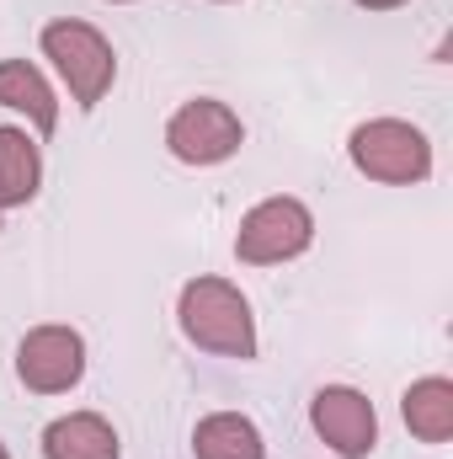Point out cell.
Wrapping results in <instances>:
<instances>
[{"label":"cell","mask_w":453,"mask_h":459,"mask_svg":"<svg viewBox=\"0 0 453 459\" xmlns=\"http://www.w3.org/2000/svg\"><path fill=\"white\" fill-rule=\"evenodd\" d=\"M315 246V214L304 198H261L240 230H235V256L245 267H278V262H294Z\"/></svg>","instance_id":"obj_4"},{"label":"cell","mask_w":453,"mask_h":459,"mask_svg":"<svg viewBox=\"0 0 453 459\" xmlns=\"http://www.w3.org/2000/svg\"><path fill=\"white\" fill-rule=\"evenodd\" d=\"M43 459H123V444L102 411H64L43 428Z\"/></svg>","instance_id":"obj_8"},{"label":"cell","mask_w":453,"mask_h":459,"mask_svg":"<svg viewBox=\"0 0 453 459\" xmlns=\"http://www.w3.org/2000/svg\"><path fill=\"white\" fill-rule=\"evenodd\" d=\"M176 321H182V337L214 358H235V363H251L256 358V316H251V299L229 283V278H192L176 299Z\"/></svg>","instance_id":"obj_1"},{"label":"cell","mask_w":453,"mask_h":459,"mask_svg":"<svg viewBox=\"0 0 453 459\" xmlns=\"http://www.w3.org/2000/svg\"><path fill=\"white\" fill-rule=\"evenodd\" d=\"M0 459H11V449H5V444H0Z\"/></svg>","instance_id":"obj_14"},{"label":"cell","mask_w":453,"mask_h":459,"mask_svg":"<svg viewBox=\"0 0 453 459\" xmlns=\"http://www.w3.org/2000/svg\"><path fill=\"white\" fill-rule=\"evenodd\" d=\"M346 155L368 182L416 187L432 177V139L406 117H368L346 134Z\"/></svg>","instance_id":"obj_2"},{"label":"cell","mask_w":453,"mask_h":459,"mask_svg":"<svg viewBox=\"0 0 453 459\" xmlns=\"http://www.w3.org/2000/svg\"><path fill=\"white\" fill-rule=\"evenodd\" d=\"M113 5H133V0H113Z\"/></svg>","instance_id":"obj_15"},{"label":"cell","mask_w":453,"mask_h":459,"mask_svg":"<svg viewBox=\"0 0 453 459\" xmlns=\"http://www.w3.org/2000/svg\"><path fill=\"white\" fill-rule=\"evenodd\" d=\"M86 374V337L75 326H32L16 342V379L32 395H64Z\"/></svg>","instance_id":"obj_6"},{"label":"cell","mask_w":453,"mask_h":459,"mask_svg":"<svg viewBox=\"0 0 453 459\" xmlns=\"http://www.w3.org/2000/svg\"><path fill=\"white\" fill-rule=\"evenodd\" d=\"M400 417L411 428V438L422 444H449L453 438V379L427 374L400 395Z\"/></svg>","instance_id":"obj_12"},{"label":"cell","mask_w":453,"mask_h":459,"mask_svg":"<svg viewBox=\"0 0 453 459\" xmlns=\"http://www.w3.org/2000/svg\"><path fill=\"white\" fill-rule=\"evenodd\" d=\"M192 455L198 459H267V438L245 411H209L192 428Z\"/></svg>","instance_id":"obj_11"},{"label":"cell","mask_w":453,"mask_h":459,"mask_svg":"<svg viewBox=\"0 0 453 459\" xmlns=\"http://www.w3.org/2000/svg\"><path fill=\"white\" fill-rule=\"evenodd\" d=\"M43 59H54V70L70 86V97H75L81 113H91L117 81L113 43L91 22H81V16H59V22L43 27Z\"/></svg>","instance_id":"obj_3"},{"label":"cell","mask_w":453,"mask_h":459,"mask_svg":"<svg viewBox=\"0 0 453 459\" xmlns=\"http://www.w3.org/2000/svg\"><path fill=\"white\" fill-rule=\"evenodd\" d=\"M0 108L21 113L32 123V134H54L59 128V97L48 86V75L27 59H0Z\"/></svg>","instance_id":"obj_9"},{"label":"cell","mask_w":453,"mask_h":459,"mask_svg":"<svg viewBox=\"0 0 453 459\" xmlns=\"http://www.w3.org/2000/svg\"><path fill=\"white\" fill-rule=\"evenodd\" d=\"M214 5H225V0H214Z\"/></svg>","instance_id":"obj_16"},{"label":"cell","mask_w":453,"mask_h":459,"mask_svg":"<svg viewBox=\"0 0 453 459\" xmlns=\"http://www.w3.org/2000/svg\"><path fill=\"white\" fill-rule=\"evenodd\" d=\"M38 187H43V155H38L32 134L16 123H0V209L32 204Z\"/></svg>","instance_id":"obj_10"},{"label":"cell","mask_w":453,"mask_h":459,"mask_svg":"<svg viewBox=\"0 0 453 459\" xmlns=\"http://www.w3.org/2000/svg\"><path fill=\"white\" fill-rule=\"evenodd\" d=\"M240 144H245V123L219 97H192L166 123V150L182 166H225L229 155H240Z\"/></svg>","instance_id":"obj_5"},{"label":"cell","mask_w":453,"mask_h":459,"mask_svg":"<svg viewBox=\"0 0 453 459\" xmlns=\"http://www.w3.org/2000/svg\"><path fill=\"white\" fill-rule=\"evenodd\" d=\"M357 5H363V11H400L406 0H357Z\"/></svg>","instance_id":"obj_13"},{"label":"cell","mask_w":453,"mask_h":459,"mask_svg":"<svg viewBox=\"0 0 453 459\" xmlns=\"http://www.w3.org/2000/svg\"><path fill=\"white\" fill-rule=\"evenodd\" d=\"M310 428L326 438V449H337L341 459H368L379 449V411L363 390L352 385H326L310 401Z\"/></svg>","instance_id":"obj_7"}]
</instances>
